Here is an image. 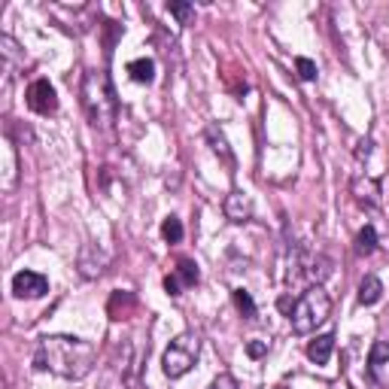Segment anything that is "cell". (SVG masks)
Listing matches in <instances>:
<instances>
[{
  "instance_id": "1",
  "label": "cell",
  "mask_w": 389,
  "mask_h": 389,
  "mask_svg": "<svg viewBox=\"0 0 389 389\" xmlns=\"http://www.w3.org/2000/svg\"><path fill=\"white\" fill-rule=\"evenodd\" d=\"M95 359H98L95 347L73 335H46L34 350V368L67 377V381L88 377L91 368H95Z\"/></svg>"
},
{
  "instance_id": "2",
  "label": "cell",
  "mask_w": 389,
  "mask_h": 389,
  "mask_svg": "<svg viewBox=\"0 0 389 389\" xmlns=\"http://www.w3.org/2000/svg\"><path fill=\"white\" fill-rule=\"evenodd\" d=\"M79 100L86 110L88 122L95 128H110L119 116V98L110 77L104 70H88L79 86Z\"/></svg>"
},
{
  "instance_id": "3",
  "label": "cell",
  "mask_w": 389,
  "mask_h": 389,
  "mask_svg": "<svg viewBox=\"0 0 389 389\" xmlns=\"http://www.w3.org/2000/svg\"><path fill=\"white\" fill-rule=\"evenodd\" d=\"M331 313V298L322 286H310L308 292H301V298H295V308L289 313V326L295 335H310L317 326L329 319Z\"/></svg>"
},
{
  "instance_id": "4",
  "label": "cell",
  "mask_w": 389,
  "mask_h": 389,
  "mask_svg": "<svg viewBox=\"0 0 389 389\" xmlns=\"http://www.w3.org/2000/svg\"><path fill=\"white\" fill-rule=\"evenodd\" d=\"M198 353H201V341L194 331H183V335H177L168 344V350H164L161 356V371L171 377V381H177V377L189 374L194 362H198Z\"/></svg>"
},
{
  "instance_id": "5",
  "label": "cell",
  "mask_w": 389,
  "mask_h": 389,
  "mask_svg": "<svg viewBox=\"0 0 389 389\" xmlns=\"http://www.w3.org/2000/svg\"><path fill=\"white\" fill-rule=\"evenodd\" d=\"M27 107L40 116H52L58 110V98H55V88L49 79H34L27 86Z\"/></svg>"
},
{
  "instance_id": "6",
  "label": "cell",
  "mask_w": 389,
  "mask_h": 389,
  "mask_svg": "<svg viewBox=\"0 0 389 389\" xmlns=\"http://www.w3.org/2000/svg\"><path fill=\"white\" fill-rule=\"evenodd\" d=\"M13 292L15 298H43L49 292V280L37 271H18L13 277Z\"/></svg>"
},
{
  "instance_id": "7",
  "label": "cell",
  "mask_w": 389,
  "mask_h": 389,
  "mask_svg": "<svg viewBox=\"0 0 389 389\" xmlns=\"http://www.w3.org/2000/svg\"><path fill=\"white\" fill-rule=\"evenodd\" d=\"M350 192H353L356 204H362V207H368V210L381 207V180L368 177V173H359V177H353V183H350Z\"/></svg>"
},
{
  "instance_id": "8",
  "label": "cell",
  "mask_w": 389,
  "mask_h": 389,
  "mask_svg": "<svg viewBox=\"0 0 389 389\" xmlns=\"http://www.w3.org/2000/svg\"><path fill=\"white\" fill-rule=\"evenodd\" d=\"M222 210H225V216L231 222H246L249 216H253V201H249V194H244V192L235 189L225 198V204H222Z\"/></svg>"
},
{
  "instance_id": "9",
  "label": "cell",
  "mask_w": 389,
  "mask_h": 389,
  "mask_svg": "<svg viewBox=\"0 0 389 389\" xmlns=\"http://www.w3.org/2000/svg\"><path fill=\"white\" fill-rule=\"evenodd\" d=\"M331 350H335V338L331 335H319L317 341H310L308 344V359L313 365H326L331 359Z\"/></svg>"
},
{
  "instance_id": "10",
  "label": "cell",
  "mask_w": 389,
  "mask_h": 389,
  "mask_svg": "<svg viewBox=\"0 0 389 389\" xmlns=\"http://www.w3.org/2000/svg\"><path fill=\"white\" fill-rule=\"evenodd\" d=\"M383 298V283L377 280L374 274H368L362 283H359V304H365V308H371Z\"/></svg>"
},
{
  "instance_id": "11",
  "label": "cell",
  "mask_w": 389,
  "mask_h": 389,
  "mask_svg": "<svg viewBox=\"0 0 389 389\" xmlns=\"http://www.w3.org/2000/svg\"><path fill=\"white\" fill-rule=\"evenodd\" d=\"M128 73H131L134 82H146V86H150L155 79V64H152V58H134L128 64Z\"/></svg>"
},
{
  "instance_id": "12",
  "label": "cell",
  "mask_w": 389,
  "mask_h": 389,
  "mask_svg": "<svg viewBox=\"0 0 389 389\" xmlns=\"http://www.w3.org/2000/svg\"><path fill=\"white\" fill-rule=\"evenodd\" d=\"M173 277L180 280L183 289H189V286H194L201 280V274H198V265L192 262V258H180L177 262V271H173Z\"/></svg>"
},
{
  "instance_id": "13",
  "label": "cell",
  "mask_w": 389,
  "mask_h": 389,
  "mask_svg": "<svg viewBox=\"0 0 389 389\" xmlns=\"http://www.w3.org/2000/svg\"><path fill=\"white\" fill-rule=\"evenodd\" d=\"M15 150H13V143H4V189L9 192L15 186Z\"/></svg>"
},
{
  "instance_id": "14",
  "label": "cell",
  "mask_w": 389,
  "mask_h": 389,
  "mask_svg": "<svg viewBox=\"0 0 389 389\" xmlns=\"http://www.w3.org/2000/svg\"><path fill=\"white\" fill-rule=\"evenodd\" d=\"M207 140H210V146H213V152L225 159V164H231V161H235V159H231V150H228V140H225V134H222L216 125H210V128H207Z\"/></svg>"
},
{
  "instance_id": "15",
  "label": "cell",
  "mask_w": 389,
  "mask_h": 389,
  "mask_svg": "<svg viewBox=\"0 0 389 389\" xmlns=\"http://www.w3.org/2000/svg\"><path fill=\"white\" fill-rule=\"evenodd\" d=\"M374 249H377V231H374V225H365L356 235V253L359 256H371Z\"/></svg>"
},
{
  "instance_id": "16",
  "label": "cell",
  "mask_w": 389,
  "mask_h": 389,
  "mask_svg": "<svg viewBox=\"0 0 389 389\" xmlns=\"http://www.w3.org/2000/svg\"><path fill=\"white\" fill-rule=\"evenodd\" d=\"M368 365H371V371H381V368L389 365V341H374L371 356H368Z\"/></svg>"
},
{
  "instance_id": "17",
  "label": "cell",
  "mask_w": 389,
  "mask_h": 389,
  "mask_svg": "<svg viewBox=\"0 0 389 389\" xmlns=\"http://www.w3.org/2000/svg\"><path fill=\"white\" fill-rule=\"evenodd\" d=\"M161 237L168 240V244H180L183 240V222L177 216H168L161 222Z\"/></svg>"
},
{
  "instance_id": "18",
  "label": "cell",
  "mask_w": 389,
  "mask_h": 389,
  "mask_svg": "<svg viewBox=\"0 0 389 389\" xmlns=\"http://www.w3.org/2000/svg\"><path fill=\"white\" fill-rule=\"evenodd\" d=\"M235 304H237V310L244 313L246 319H256V301H253V295H249L246 289H235Z\"/></svg>"
},
{
  "instance_id": "19",
  "label": "cell",
  "mask_w": 389,
  "mask_h": 389,
  "mask_svg": "<svg viewBox=\"0 0 389 389\" xmlns=\"http://www.w3.org/2000/svg\"><path fill=\"white\" fill-rule=\"evenodd\" d=\"M295 70H298V77L304 82H313L317 79V64H313L310 58H295Z\"/></svg>"
},
{
  "instance_id": "20",
  "label": "cell",
  "mask_w": 389,
  "mask_h": 389,
  "mask_svg": "<svg viewBox=\"0 0 389 389\" xmlns=\"http://www.w3.org/2000/svg\"><path fill=\"white\" fill-rule=\"evenodd\" d=\"M168 13L171 15H177L180 18V25H189V18H192V4H168Z\"/></svg>"
},
{
  "instance_id": "21",
  "label": "cell",
  "mask_w": 389,
  "mask_h": 389,
  "mask_svg": "<svg viewBox=\"0 0 389 389\" xmlns=\"http://www.w3.org/2000/svg\"><path fill=\"white\" fill-rule=\"evenodd\" d=\"M246 353L249 356H253V359H262L265 353H268V341H249V344H246Z\"/></svg>"
},
{
  "instance_id": "22",
  "label": "cell",
  "mask_w": 389,
  "mask_h": 389,
  "mask_svg": "<svg viewBox=\"0 0 389 389\" xmlns=\"http://www.w3.org/2000/svg\"><path fill=\"white\" fill-rule=\"evenodd\" d=\"M210 389H237V381L231 374H219L216 381H213V386Z\"/></svg>"
},
{
  "instance_id": "23",
  "label": "cell",
  "mask_w": 389,
  "mask_h": 389,
  "mask_svg": "<svg viewBox=\"0 0 389 389\" xmlns=\"http://www.w3.org/2000/svg\"><path fill=\"white\" fill-rule=\"evenodd\" d=\"M164 289H168V295H180L183 292V286H180V280H177V277H164Z\"/></svg>"
}]
</instances>
